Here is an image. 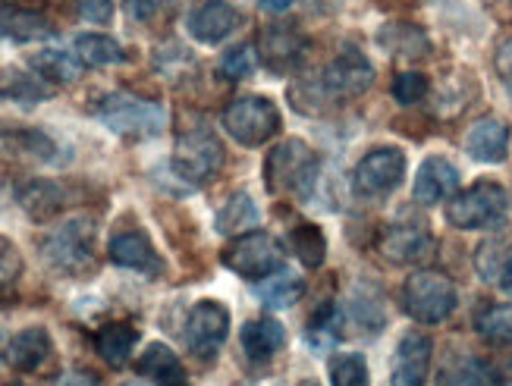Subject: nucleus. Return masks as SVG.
Returning <instances> with one entry per match:
<instances>
[{
    "instance_id": "15",
    "label": "nucleus",
    "mask_w": 512,
    "mask_h": 386,
    "mask_svg": "<svg viewBox=\"0 0 512 386\" xmlns=\"http://www.w3.org/2000/svg\"><path fill=\"white\" fill-rule=\"evenodd\" d=\"M107 255L117 267L136 270V274L145 277H161L164 274V258L158 255V248L151 245V239L145 233H120L110 239Z\"/></svg>"
},
{
    "instance_id": "3",
    "label": "nucleus",
    "mask_w": 512,
    "mask_h": 386,
    "mask_svg": "<svg viewBox=\"0 0 512 386\" xmlns=\"http://www.w3.org/2000/svg\"><path fill=\"white\" fill-rule=\"evenodd\" d=\"M95 113L110 132L126 135V139H154L167 126V110L158 101L126 95V92L107 95Z\"/></svg>"
},
{
    "instance_id": "29",
    "label": "nucleus",
    "mask_w": 512,
    "mask_h": 386,
    "mask_svg": "<svg viewBox=\"0 0 512 386\" xmlns=\"http://www.w3.org/2000/svg\"><path fill=\"white\" fill-rule=\"evenodd\" d=\"M73 51H76V57L85 66H114V63H123L126 60L120 41L110 38V35H101V32H85V35H79L76 44H73Z\"/></svg>"
},
{
    "instance_id": "27",
    "label": "nucleus",
    "mask_w": 512,
    "mask_h": 386,
    "mask_svg": "<svg viewBox=\"0 0 512 386\" xmlns=\"http://www.w3.org/2000/svg\"><path fill=\"white\" fill-rule=\"evenodd\" d=\"M51 95H54L51 82H44L41 76H29L19 70L0 73V98L19 101V104H44Z\"/></svg>"
},
{
    "instance_id": "34",
    "label": "nucleus",
    "mask_w": 512,
    "mask_h": 386,
    "mask_svg": "<svg viewBox=\"0 0 512 386\" xmlns=\"http://www.w3.org/2000/svg\"><path fill=\"white\" fill-rule=\"evenodd\" d=\"M330 383L333 386H371L368 365L359 352H340L330 358Z\"/></svg>"
},
{
    "instance_id": "1",
    "label": "nucleus",
    "mask_w": 512,
    "mask_h": 386,
    "mask_svg": "<svg viewBox=\"0 0 512 386\" xmlns=\"http://www.w3.org/2000/svg\"><path fill=\"white\" fill-rule=\"evenodd\" d=\"M318 154L302 139H286L264 157V186L271 195L311 198L318 186Z\"/></svg>"
},
{
    "instance_id": "8",
    "label": "nucleus",
    "mask_w": 512,
    "mask_h": 386,
    "mask_svg": "<svg viewBox=\"0 0 512 386\" xmlns=\"http://www.w3.org/2000/svg\"><path fill=\"white\" fill-rule=\"evenodd\" d=\"M220 261H224V267L233 270L236 277L258 283L264 277L277 274L283 267V248L271 233L252 230V233H242L239 239H233L224 248Z\"/></svg>"
},
{
    "instance_id": "43",
    "label": "nucleus",
    "mask_w": 512,
    "mask_h": 386,
    "mask_svg": "<svg viewBox=\"0 0 512 386\" xmlns=\"http://www.w3.org/2000/svg\"><path fill=\"white\" fill-rule=\"evenodd\" d=\"M164 7V0H126V10L132 19H139V22H148L158 16V10Z\"/></svg>"
},
{
    "instance_id": "10",
    "label": "nucleus",
    "mask_w": 512,
    "mask_h": 386,
    "mask_svg": "<svg viewBox=\"0 0 512 386\" xmlns=\"http://www.w3.org/2000/svg\"><path fill=\"white\" fill-rule=\"evenodd\" d=\"M324 88L330 101H352V98H362L371 82H374V66L368 63V57L346 44V48L327 63V70L321 76Z\"/></svg>"
},
{
    "instance_id": "12",
    "label": "nucleus",
    "mask_w": 512,
    "mask_h": 386,
    "mask_svg": "<svg viewBox=\"0 0 512 386\" xmlns=\"http://www.w3.org/2000/svg\"><path fill=\"white\" fill-rule=\"evenodd\" d=\"M305 48H308L305 38L293 26H286V22H274V26L261 29V35H258L261 63L277 76L293 73L305 57Z\"/></svg>"
},
{
    "instance_id": "21",
    "label": "nucleus",
    "mask_w": 512,
    "mask_h": 386,
    "mask_svg": "<svg viewBox=\"0 0 512 386\" xmlns=\"http://www.w3.org/2000/svg\"><path fill=\"white\" fill-rule=\"evenodd\" d=\"M239 343H242L246 358L255 361V365H261V361H271L286 346V333L274 317H255V321H249L246 327H242Z\"/></svg>"
},
{
    "instance_id": "19",
    "label": "nucleus",
    "mask_w": 512,
    "mask_h": 386,
    "mask_svg": "<svg viewBox=\"0 0 512 386\" xmlns=\"http://www.w3.org/2000/svg\"><path fill=\"white\" fill-rule=\"evenodd\" d=\"M51 355V333L44 327H26L19 330L7 343V365L19 374L38 371Z\"/></svg>"
},
{
    "instance_id": "18",
    "label": "nucleus",
    "mask_w": 512,
    "mask_h": 386,
    "mask_svg": "<svg viewBox=\"0 0 512 386\" xmlns=\"http://www.w3.org/2000/svg\"><path fill=\"white\" fill-rule=\"evenodd\" d=\"M465 151L481 164H500L509 154V126L497 117H481L469 135H465Z\"/></svg>"
},
{
    "instance_id": "28",
    "label": "nucleus",
    "mask_w": 512,
    "mask_h": 386,
    "mask_svg": "<svg viewBox=\"0 0 512 386\" xmlns=\"http://www.w3.org/2000/svg\"><path fill=\"white\" fill-rule=\"evenodd\" d=\"M258 223V208H255V201L246 195V192H236L224 201V208L217 211L214 217V230L217 233H224V236H233L242 230H249V226Z\"/></svg>"
},
{
    "instance_id": "37",
    "label": "nucleus",
    "mask_w": 512,
    "mask_h": 386,
    "mask_svg": "<svg viewBox=\"0 0 512 386\" xmlns=\"http://www.w3.org/2000/svg\"><path fill=\"white\" fill-rule=\"evenodd\" d=\"M220 70H224L227 79H249L255 73V51L249 44H239V48H230L220 60Z\"/></svg>"
},
{
    "instance_id": "42",
    "label": "nucleus",
    "mask_w": 512,
    "mask_h": 386,
    "mask_svg": "<svg viewBox=\"0 0 512 386\" xmlns=\"http://www.w3.org/2000/svg\"><path fill=\"white\" fill-rule=\"evenodd\" d=\"M494 66H497V76H500L503 88H506L509 98H512V38L500 41L497 57H494Z\"/></svg>"
},
{
    "instance_id": "35",
    "label": "nucleus",
    "mask_w": 512,
    "mask_h": 386,
    "mask_svg": "<svg viewBox=\"0 0 512 386\" xmlns=\"http://www.w3.org/2000/svg\"><path fill=\"white\" fill-rule=\"evenodd\" d=\"M340 336H343V311L337 305H324L308 324V343L318 349H327L337 343Z\"/></svg>"
},
{
    "instance_id": "5",
    "label": "nucleus",
    "mask_w": 512,
    "mask_h": 386,
    "mask_svg": "<svg viewBox=\"0 0 512 386\" xmlns=\"http://www.w3.org/2000/svg\"><path fill=\"white\" fill-rule=\"evenodd\" d=\"M456 305V286L440 270H415L403 286V308L418 324H443Z\"/></svg>"
},
{
    "instance_id": "2",
    "label": "nucleus",
    "mask_w": 512,
    "mask_h": 386,
    "mask_svg": "<svg viewBox=\"0 0 512 386\" xmlns=\"http://www.w3.org/2000/svg\"><path fill=\"white\" fill-rule=\"evenodd\" d=\"M95 223L85 217H73L51 236H44L41 255L63 277H85L95 267Z\"/></svg>"
},
{
    "instance_id": "6",
    "label": "nucleus",
    "mask_w": 512,
    "mask_h": 386,
    "mask_svg": "<svg viewBox=\"0 0 512 386\" xmlns=\"http://www.w3.org/2000/svg\"><path fill=\"white\" fill-rule=\"evenodd\" d=\"M509 208L506 189L491 179H481V183L462 189L450 198L447 204V220L456 230H494L503 223Z\"/></svg>"
},
{
    "instance_id": "16",
    "label": "nucleus",
    "mask_w": 512,
    "mask_h": 386,
    "mask_svg": "<svg viewBox=\"0 0 512 386\" xmlns=\"http://www.w3.org/2000/svg\"><path fill=\"white\" fill-rule=\"evenodd\" d=\"M242 22V13L230 4V0H205L189 16V35L202 44H220L227 41Z\"/></svg>"
},
{
    "instance_id": "38",
    "label": "nucleus",
    "mask_w": 512,
    "mask_h": 386,
    "mask_svg": "<svg viewBox=\"0 0 512 386\" xmlns=\"http://www.w3.org/2000/svg\"><path fill=\"white\" fill-rule=\"evenodd\" d=\"M428 95V76L425 73H399L393 79V98L399 104H418Z\"/></svg>"
},
{
    "instance_id": "39",
    "label": "nucleus",
    "mask_w": 512,
    "mask_h": 386,
    "mask_svg": "<svg viewBox=\"0 0 512 386\" xmlns=\"http://www.w3.org/2000/svg\"><path fill=\"white\" fill-rule=\"evenodd\" d=\"M506 258H509V252H503V239L484 242L478 248V255H475V267L481 270L484 280H500V270H503Z\"/></svg>"
},
{
    "instance_id": "17",
    "label": "nucleus",
    "mask_w": 512,
    "mask_h": 386,
    "mask_svg": "<svg viewBox=\"0 0 512 386\" xmlns=\"http://www.w3.org/2000/svg\"><path fill=\"white\" fill-rule=\"evenodd\" d=\"M459 192V170L447 161V157H428L425 164L418 167L415 176V186L412 195L418 204H440V201H450Z\"/></svg>"
},
{
    "instance_id": "7",
    "label": "nucleus",
    "mask_w": 512,
    "mask_h": 386,
    "mask_svg": "<svg viewBox=\"0 0 512 386\" xmlns=\"http://www.w3.org/2000/svg\"><path fill=\"white\" fill-rule=\"evenodd\" d=\"M220 126H224L230 139H236L239 145L258 148V145H267L280 132V110L271 98L242 95L224 107Z\"/></svg>"
},
{
    "instance_id": "11",
    "label": "nucleus",
    "mask_w": 512,
    "mask_h": 386,
    "mask_svg": "<svg viewBox=\"0 0 512 386\" xmlns=\"http://www.w3.org/2000/svg\"><path fill=\"white\" fill-rule=\"evenodd\" d=\"M227 333H230V311L214 299L198 302L189 311L183 330L189 352L198 358H214L217 349L227 343Z\"/></svg>"
},
{
    "instance_id": "47",
    "label": "nucleus",
    "mask_w": 512,
    "mask_h": 386,
    "mask_svg": "<svg viewBox=\"0 0 512 386\" xmlns=\"http://www.w3.org/2000/svg\"><path fill=\"white\" fill-rule=\"evenodd\" d=\"M299 386H321V383H318V380H302Z\"/></svg>"
},
{
    "instance_id": "48",
    "label": "nucleus",
    "mask_w": 512,
    "mask_h": 386,
    "mask_svg": "<svg viewBox=\"0 0 512 386\" xmlns=\"http://www.w3.org/2000/svg\"><path fill=\"white\" fill-rule=\"evenodd\" d=\"M10 386H26V383H10Z\"/></svg>"
},
{
    "instance_id": "46",
    "label": "nucleus",
    "mask_w": 512,
    "mask_h": 386,
    "mask_svg": "<svg viewBox=\"0 0 512 386\" xmlns=\"http://www.w3.org/2000/svg\"><path fill=\"white\" fill-rule=\"evenodd\" d=\"M497 283L503 286V292L512 295V252H509V258H506V264H503V270H500V280H497Z\"/></svg>"
},
{
    "instance_id": "9",
    "label": "nucleus",
    "mask_w": 512,
    "mask_h": 386,
    "mask_svg": "<svg viewBox=\"0 0 512 386\" xmlns=\"http://www.w3.org/2000/svg\"><path fill=\"white\" fill-rule=\"evenodd\" d=\"M406 176V154L399 148L368 151L352 173V192L359 198H387Z\"/></svg>"
},
{
    "instance_id": "14",
    "label": "nucleus",
    "mask_w": 512,
    "mask_h": 386,
    "mask_svg": "<svg viewBox=\"0 0 512 386\" xmlns=\"http://www.w3.org/2000/svg\"><path fill=\"white\" fill-rule=\"evenodd\" d=\"M431 339L425 333H406L399 339L393 368H390V383L393 386H428V371H431Z\"/></svg>"
},
{
    "instance_id": "23",
    "label": "nucleus",
    "mask_w": 512,
    "mask_h": 386,
    "mask_svg": "<svg viewBox=\"0 0 512 386\" xmlns=\"http://www.w3.org/2000/svg\"><path fill=\"white\" fill-rule=\"evenodd\" d=\"M136 343H139V330L132 324H123V321L104 324L95 333V352L107 361L110 368H123L132 358V352H136Z\"/></svg>"
},
{
    "instance_id": "36",
    "label": "nucleus",
    "mask_w": 512,
    "mask_h": 386,
    "mask_svg": "<svg viewBox=\"0 0 512 386\" xmlns=\"http://www.w3.org/2000/svg\"><path fill=\"white\" fill-rule=\"evenodd\" d=\"M352 317L359 321L365 330H381L384 327V302H381V292H374V299H365V286L355 289L352 295Z\"/></svg>"
},
{
    "instance_id": "33",
    "label": "nucleus",
    "mask_w": 512,
    "mask_h": 386,
    "mask_svg": "<svg viewBox=\"0 0 512 386\" xmlns=\"http://www.w3.org/2000/svg\"><path fill=\"white\" fill-rule=\"evenodd\" d=\"M440 386H497V371L481 358H462L440 377Z\"/></svg>"
},
{
    "instance_id": "22",
    "label": "nucleus",
    "mask_w": 512,
    "mask_h": 386,
    "mask_svg": "<svg viewBox=\"0 0 512 386\" xmlns=\"http://www.w3.org/2000/svg\"><path fill=\"white\" fill-rule=\"evenodd\" d=\"M16 201L32 220L44 223V220H51V217L60 214L63 192H60L57 183H51V179H29V183H22L16 189Z\"/></svg>"
},
{
    "instance_id": "41",
    "label": "nucleus",
    "mask_w": 512,
    "mask_h": 386,
    "mask_svg": "<svg viewBox=\"0 0 512 386\" xmlns=\"http://www.w3.org/2000/svg\"><path fill=\"white\" fill-rule=\"evenodd\" d=\"M79 13L85 22H95V26H104L114 16V0H79Z\"/></svg>"
},
{
    "instance_id": "44",
    "label": "nucleus",
    "mask_w": 512,
    "mask_h": 386,
    "mask_svg": "<svg viewBox=\"0 0 512 386\" xmlns=\"http://www.w3.org/2000/svg\"><path fill=\"white\" fill-rule=\"evenodd\" d=\"M60 386H104L95 374H88V371H73V374H66L60 380Z\"/></svg>"
},
{
    "instance_id": "32",
    "label": "nucleus",
    "mask_w": 512,
    "mask_h": 386,
    "mask_svg": "<svg viewBox=\"0 0 512 386\" xmlns=\"http://www.w3.org/2000/svg\"><path fill=\"white\" fill-rule=\"evenodd\" d=\"M475 330L484 343L512 346V305H487L475 314Z\"/></svg>"
},
{
    "instance_id": "24",
    "label": "nucleus",
    "mask_w": 512,
    "mask_h": 386,
    "mask_svg": "<svg viewBox=\"0 0 512 386\" xmlns=\"http://www.w3.org/2000/svg\"><path fill=\"white\" fill-rule=\"evenodd\" d=\"M29 66L35 70V76H41L51 85H73L82 76V60L76 57V51H60V48H44L38 54L29 57Z\"/></svg>"
},
{
    "instance_id": "26",
    "label": "nucleus",
    "mask_w": 512,
    "mask_h": 386,
    "mask_svg": "<svg viewBox=\"0 0 512 386\" xmlns=\"http://www.w3.org/2000/svg\"><path fill=\"white\" fill-rule=\"evenodd\" d=\"M255 292H258V299L267 308H293L302 299V295H305V280L280 267L277 274L258 280Z\"/></svg>"
},
{
    "instance_id": "20",
    "label": "nucleus",
    "mask_w": 512,
    "mask_h": 386,
    "mask_svg": "<svg viewBox=\"0 0 512 386\" xmlns=\"http://www.w3.org/2000/svg\"><path fill=\"white\" fill-rule=\"evenodd\" d=\"M136 371L139 377H148L154 386H192L180 355L164 343H151L136 361Z\"/></svg>"
},
{
    "instance_id": "31",
    "label": "nucleus",
    "mask_w": 512,
    "mask_h": 386,
    "mask_svg": "<svg viewBox=\"0 0 512 386\" xmlns=\"http://www.w3.org/2000/svg\"><path fill=\"white\" fill-rule=\"evenodd\" d=\"M289 248L296 252V258L308 267V270H318L327 258V239L321 233V226L315 223H299L289 230Z\"/></svg>"
},
{
    "instance_id": "30",
    "label": "nucleus",
    "mask_w": 512,
    "mask_h": 386,
    "mask_svg": "<svg viewBox=\"0 0 512 386\" xmlns=\"http://www.w3.org/2000/svg\"><path fill=\"white\" fill-rule=\"evenodd\" d=\"M377 41H381L390 54H399V57H421L431 48L425 32H421L418 26H409V22H390V26L381 29Z\"/></svg>"
},
{
    "instance_id": "40",
    "label": "nucleus",
    "mask_w": 512,
    "mask_h": 386,
    "mask_svg": "<svg viewBox=\"0 0 512 386\" xmlns=\"http://www.w3.org/2000/svg\"><path fill=\"white\" fill-rule=\"evenodd\" d=\"M19 277H22V255H19V248L7 236H0V289L13 286Z\"/></svg>"
},
{
    "instance_id": "45",
    "label": "nucleus",
    "mask_w": 512,
    "mask_h": 386,
    "mask_svg": "<svg viewBox=\"0 0 512 386\" xmlns=\"http://www.w3.org/2000/svg\"><path fill=\"white\" fill-rule=\"evenodd\" d=\"M261 4V10H267V13H286L289 7L296 4V0H258Z\"/></svg>"
},
{
    "instance_id": "25",
    "label": "nucleus",
    "mask_w": 512,
    "mask_h": 386,
    "mask_svg": "<svg viewBox=\"0 0 512 386\" xmlns=\"http://www.w3.org/2000/svg\"><path fill=\"white\" fill-rule=\"evenodd\" d=\"M0 35H7L13 41H41L51 38L54 26L48 16H41L35 10H16V7H0Z\"/></svg>"
},
{
    "instance_id": "4",
    "label": "nucleus",
    "mask_w": 512,
    "mask_h": 386,
    "mask_svg": "<svg viewBox=\"0 0 512 386\" xmlns=\"http://www.w3.org/2000/svg\"><path fill=\"white\" fill-rule=\"evenodd\" d=\"M224 167V145L208 126H195L176 139L170 170L186 186H205Z\"/></svg>"
},
{
    "instance_id": "13",
    "label": "nucleus",
    "mask_w": 512,
    "mask_h": 386,
    "mask_svg": "<svg viewBox=\"0 0 512 386\" xmlns=\"http://www.w3.org/2000/svg\"><path fill=\"white\" fill-rule=\"evenodd\" d=\"M377 248L393 264H421L434 255V236L421 223H390Z\"/></svg>"
}]
</instances>
